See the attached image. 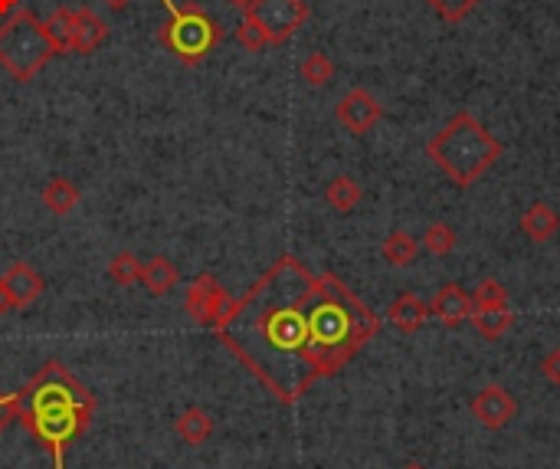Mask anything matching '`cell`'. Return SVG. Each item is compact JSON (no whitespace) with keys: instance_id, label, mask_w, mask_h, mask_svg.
Instances as JSON below:
<instances>
[{"instance_id":"1","label":"cell","mask_w":560,"mask_h":469,"mask_svg":"<svg viewBox=\"0 0 560 469\" xmlns=\"http://www.w3.org/2000/svg\"><path fill=\"white\" fill-rule=\"evenodd\" d=\"M213 332L262 388L292 407L312 384L348 368L380 332V319L335 273H312L285 253L230 302Z\"/></svg>"},{"instance_id":"2","label":"cell","mask_w":560,"mask_h":469,"mask_svg":"<svg viewBox=\"0 0 560 469\" xmlns=\"http://www.w3.org/2000/svg\"><path fill=\"white\" fill-rule=\"evenodd\" d=\"M10 414L53 456V469H66V450L89 430L95 397L63 361H46L27 388L10 394Z\"/></svg>"},{"instance_id":"3","label":"cell","mask_w":560,"mask_h":469,"mask_svg":"<svg viewBox=\"0 0 560 469\" xmlns=\"http://www.w3.org/2000/svg\"><path fill=\"white\" fill-rule=\"evenodd\" d=\"M426 155L452 184L472 187L502 158V142L469 112H456L436 138L426 142Z\"/></svg>"},{"instance_id":"4","label":"cell","mask_w":560,"mask_h":469,"mask_svg":"<svg viewBox=\"0 0 560 469\" xmlns=\"http://www.w3.org/2000/svg\"><path fill=\"white\" fill-rule=\"evenodd\" d=\"M56 56L50 33L33 10L17 7L14 14L0 23V66L17 82H30L40 76V69Z\"/></svg>"},{"instance_id":"5","label":"cell","mask_w":560,"mask_h":469,"mask_svg":"<svg viewBox=\"0 0 560 469\" xmlns=\"http://www.w3.org/2000/svg\"><path fill=\"white\" fill-rule=\"evenodd\" d=\"M164 4H168L171 17L158 30V40L168 46L174 53V60H181L184 66L204 63L223 40L220 23L200 4H174V0H164Z\"/></svg>"},{"instance_id":"6","label":"cell","mask_w":560,"mask_h":469,"mask_svg":"<svg viewBox=\"0 0 560 469\" xmlns=\"http://www.w3.org/2000/svg\"><path fill=\"white\" fill-rule=\"evenodd\" d=\"M243 10L246 20H253L262 30L269 46H282L308 20L305 0H249Z\"/></svg>"},{"instance_id":"7","label":"cell","mask_w":560,"mask_h":469,"mask_svg":"<svg viewBox=\"0 0 560 469\" xmlns=\"http://www.w3.org/2000/svg\"><path fill=\"white\" fill-rule=\"evenodd\" d=\"M230 292H226L220 286V279L217 276H210V273H200L194 283H190L187 289V296H184V309L187 315L194 319L197 325H204V328H217L220 319L226 315V309H230Z\"/></svg>"},{"instance_id":"8","label":"cell","mask_w":560,"mask_h":469,"mask_svg":"<svg viewBox=\"0 0 560 469\" xmlns=\"http://www.w3.org/2000/svg\"><path fill=\"white\" fill-rule=\"evenodd\" d=\"M469 410L485 430H505L518 414V401L511 397V391L502 388V384H485V388L472 397Z\"/></svg>"},{"instance_id":"9","label":"cell","mask_w":560,"mask_h":469,"mask_svg":"<svg viewBox=\"0 0 560 469\" xmlns=\"http://www.w3.org/2000/svg\"><path fill=\"white\" fill-rule=\"evenodd\" d=\"M380 115H384V109H380V102L367 89L344 92L335 105V119L348 128L351 135H367L380 122Z\"/></svg>"},{"instance_id":"10","label":"cell","mask_w":560,"mask_h":469,"mask_svg":"<svg viewBox=\"0 0 560 469\" xmlns=\"http://www.w3.org/2000/svg\"><path fill=\"white\" fill-rule=\"evenodd\" d=\"M0 283L10 292V299H14V309H27L33 306L40 296H43V276L33 269L30 263H14L7 269L4 276H0Z\"/></svg>"},{"instance_id":"11","label":"cell","mask_w":560,"mask_h":469,"mask_svg":"<svg viewBox=\"0 0 560 469\" xmlns=\"http://www.w3.org/2000/svg\"><path fill=\"white\" fill-rule=\"evenodd\" d=\"M105 40H109V27H105V20L95 14L92 7H79L73 14V53L92 56Z\"/></svg>"},{"instance_id":"12","label":"cell","mask_w":560,"mask_h":469,"mask_svg":"<svg viewBox=\"0 0 560 469\" xmlns=\"http://www.w3.org/2000/svg\"><path fill=\"white\" fill-rule=\"evenodd\" d=\"M387 319L397 332L413 335V332H420L426 319H430V306H426L416 292H400V296L387 306Z\"/></svg>"},{"instance_id":"13","label":"cell","mask_w":560,"mask_h":469,"mask_svg":"<svg viewBox=\"0 0 560 469\" xmlns=\"http://www.w3.org/2000/svg\"><path fill=\"white\" fill-rule=\"evenodd\" d=\"M430 312H433L443 325L459 328V325L472 315V296H469L466 289H459L456 283H449V286H443V289L436 292Z\"/></svg>"},{"instance_id":"14","label":"cell","mask_w":560,"mask_h":469,"mask_svg":"<svg viewBox=\"0 0 560 469\" xmlns=\"http://www.w3.org/2000/svg\"><path fill=\"white\" fill-rule=\"evenodd\" d=\"M560 230V217L554 214L551 204H531L528 210L521 214V233L528 237L531 243H547L554 240Z\"/></svg>"},{"instance_id":"15","label":"cell","mask_w":560,"mask_h":469,"mask_svg":"<svg viewBox=\"0 0 560 469\" xmlns=\"http://www.w3.org/2000/svg\"><path fill=\"white\" fill-rule=\"evenodd\" d=\"M174 433L187 443V447H200V443H207L210 433H213L210 410H204V407H187L184 414L174 420Z\"/></svg>"},{"instance_id":"16","label":"cell","mask_w":560,"mask_h":469,"mask_svg":"<svg viewBox=\"0 0 560 469\" xmlns=\"http://www.w3.org/2000/svg\"><path fill=\"white\" fill-rule=\"evenodd\" d=\"M141 286H145L151 296H168V292L177 286V269L168 256H154V260L141 263Z\"/></svg>"},{"instance_id":"17","label":"cell","mask_w":560,"mask_h":469,"mask_svg":"<svg viewBox=\"0 0 560 469\" xmlns=\"http://www.w3.org/2000/svg\"><path fill=\"white\" fill-rule=\"evenodd\" d=\"M79 204V187L69 178H50L43 187V207L56 217H69Z\"/></svg>"},{"instance_id":"18","label":"cell","mask_w":560,"mask_h":469,"mask_svg":"<svg viewBox=\"0 0 560 469\" xmlns=\"http://www.w3.org/2000/svg\"><path fill=\"white\" fill-rule=\"evenodd\" d=\"M472 325L475 332H479L482 338H488V342H495V338H502L511 325H515V315H511L508 306H498V309H472Z\"/></svg>"},{"instance_id":"19","label":"cell","mask_w":560,"mask_h":469,"mask_svg":"<svg viewBox=\"0 0 560 469\" xmlns=\"http://www.w3.org/2000/svg\"><path fill=\"white\" fill-rule=\"evenodd\" d=\"M361 197H364L361 184L348 178V174H338V178L328 181V187H325V201H328V207H335L338 214H351V210L361 204Z\"/></svg>"},{"instance_id":"20","label":"cell","mask_w":560,"mask_h":469,"mask_svg":"<svg viewBox=\"0 0 560 469\" xmlns=\"http://www.w3.org/2000/svg\"><path fill=\"white\" fill-rule=\"evenodd\" d=\"M73 14H76V10L56 7L53 14L43 20V27H46V33H50V43H53L56 56L73 53Z\"/></svg>"},{"instance_id":"21","label":"cell","mask_w":560,"mask_h":469,"mask_svg":"<svg viewBox=\"0 0 560 469\" xmlns=\"http://www.w3.org/2000/svg\"><path fill=\"white\" fill-rule=\"evenodd\" d=\"M384 260L390 263V266H397V269H403V266H413L416 263V256H420V243H416V237H410L407 230H393L390 237L384 240Z\"/></svg>"},{"instance_id":"22","label":"cell","mask_w":560,"mask_h":469,"mask_svg":"<svg viewBox=\"0 0 560 469\" xmlns=\"http://www.w3.org/2000/svg\"><path fill=\"white\" fill-rule=\"evenodd\" d=\"M299 73H302V79L308 82V86H315V89H321V86H328L331 79H335V63L328 60V53H308L305 60H302V66H299Z\"/></svg>"},{"instance_id":"23","label":"cell","mask_w":560,"mask_h":469,"mask_svg":"<svg viewBox=\"0 0 560 469\" xmlns=\"http://www.w3.org/2000/svg\"><path fill=\"white\" fill-rule=\"evenodd\" d=\"M109 279H112V283H118V286L138 283V279H141V260L131 250L115 253L112 263H109Z\"/></svg>"},{"instance_id":"24","label":"cell","mask_w":560,"mask_h":469,"mask_svg":"<svg viewBox=\"0 0 560 469\" xmlns=\"http://www.w3.org/2000/svg\"><path fill=\"white\" fill-rule=\"evenodd\" d=\"M508 306V289L498 279H482L472 292V309H498Z\"/></svg>"},{"instance_id":"25","label":"cell","mask_w":560,"mask_h":469,"mask_svg":"<svg viewBox=\"0 0 560 469\" xmlns=\"http://www.w3.org/2000/svg\"><path fill=\"white\" fill-rule=\"evenodd\" d=\"M452 246H456V230L449 224H430L423 233V250L433 256H449Z\"/></svg>"},{"instance_id":"26","label":"cell","mask_w":560,"mask_h":469,"mask_svg":"<svg viewBox=\"0 0 560 469\" xmlns=\"http://www.w3.org/2000/svg\"><path fill=\"white\" fill-rule=\"evenodd\" d=\"M426 4H430L446 23H459V20H466L475 7H479V0H426Z\"/></svg>"},{"instance_id":"27","label":"cell","mask_w":560,"mask_h":469,"mask_svg":"<svg viewBox=\"0 0 560 469\" xmlns=\"http://www.w3.org/2000/svg\"><path fill=\"white\" fill-rule=\"evenodd\" d=\"M236 40H240L249 53H259L262 46H269V43H266V37H262V30L256 27L253 20H246V17H243L240 27H236Z\"/></svg>"},{"instance_id":"28","label":"cell","mask_w":560,"mask_h":469,"mask_svg":"<svg viewBox=\"0 0 560 469\" xmlns=\"http://www.w3.org/2000/svg\"><path fill=\"white\" fill-rule=\"evenodd\" d=\"M541 374L551 384H557L560 388V348H554V351H547L544 355V361H541Z\"/></svg>"},{"instance_id":"29","label":"cell","mask_w":560,"mask_h":469,"mask_svg":"<svg viewBox=\"0 0 560 469\" xmlns=\"http://www.w3.org/2000/svg\"><path fill=\"white\" fill-rule=\"evenodd\" d=\"M10 420H14V414H10V394L0 391V430H4Z\"/></svg>"},{"instance_id":"30","label":"cell","mask_w":560,"mask_h":469,"mask_svg":"<svg viewBox=\"0 0 560 469\" xmlns=\"http://www.w3.org/2000/svg\"><path fill=\"white\" fill-rule=\"evenodd\" d=\"M10 312H17L14 299H10V292L4 289V283H0V315H10Z\"/></svg>"},{"instance_id":"31","label":"cell","mask_w":560,"mask_h":469,"mask_svg":"<svg viewBox=\"0 0 560 469\" xmlns=\"http://www.w3.org/2000/svg\"><path fill=\"white\" fill-rule=\"evenodd\" d=\"M20 7V0H0V17H10Z\"/></svg>"},{"instance_id":"32","label":"cell","mask_w":560,"mask_h":469,"mask_svg":"<svg viewBox=\"0 0 560 469\" xmlns=\"http://www.w3.org/2000/svg\"><path fill=\"white\" fill-rule=\"evenodd\" d=\"M131 4V0H105V7H109V10H115V14H122V10Z\"/></svg>"},{"instance_id":"33","label":"cell","mask_w":560,"mask_h":469,"mask_svg":"<svg viewBox=\"0 0 560 469\" xmlns=\"http://www.w3.org/2000/svg\"><path fill=\"white\" fill-rule=\"evenodd\" d=\"M226 4H233V7H246L249 0H226Z\"/></svg>"},{"instance_id":"34","label":"cell","mask_w":560,"mask_h":469,"mask_svg":"<svg viewBox=\"0 0 560 469\" xmlns=\"http://www.w3.org/2000/svg\"><path fill=\"white\" fill-rule=\"evenodd\" d=\"M403 469H426V466H423V463H407Z\"/></svg>"}]
</instances>
